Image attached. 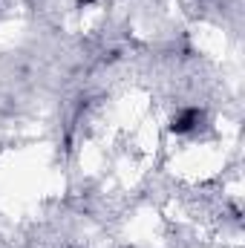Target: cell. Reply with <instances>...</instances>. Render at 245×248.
<instances>
[{
    "label": "cell",
    "mask_w": 245,
    "mask_h": 248,
    "mask_svg": "<svg viewBox=\"0 0 245 248\" xmlns=\"http://www.w3.org/2000/svg\"><path fill=\"white\" fill-rule=\"evenodd\" d=\"M92 3H98V0H78V6H92Z\"/></svg>",
    "instance_id": "cell-2"
},
{
    "label": "cell",
    "mask_w": 245,
    "mask_h": 248,
    "mask_svg": "<svg viewBox=\"0 0 245 248\" xmlns=\"http://www.w3.org/2000/svg\"><path fill=\"white\" fill-rule=\"evenodd\" d=\"M205 119V113L199 110V107H182L173 119H170V133H176V136H187V133H193L199 124Z\"/></svg>",
    "instance_id": "cell-1"
}]
</instances>
